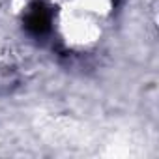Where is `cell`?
Listing matches in <instances>:
<instances>
[{
    "label": "cell",
    "mask_w": 159,
    "mask_h": 159,
    "mask_svg": "<svg viewBox=\"0 0 159 159\" xmlns=\"http://www.w3.org/2000/svg\"><path fill=\"white\" fill-rule=\"evenodd\" d=\"M120 2H122V0H112V4H114V6H118Z\"/></svg>",
    "instance_id": "2"
},
{
    "label": "cell",
    "mask_w": 159,
    "mask_h": 159,
    "mask_svg": "<svg viewBox=\"0 0 159 159\" xmlns=\"http://www.w3.org/2000/svg\"><path fill=\"white\" fill-rule=\"evenodd\" d=\"M51 23H52L51 10L41 0H34L25 15V28L32 36H45L51 30Z\"/></svg>",
    "instance_id": "1"
}]
</instances>
